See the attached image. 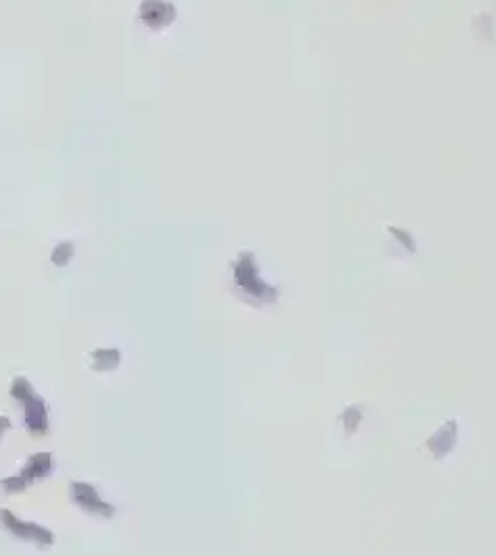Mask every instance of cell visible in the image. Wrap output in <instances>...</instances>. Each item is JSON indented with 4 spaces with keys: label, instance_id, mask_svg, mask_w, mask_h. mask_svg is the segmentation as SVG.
I'll use <instances>...</instances> for the list:
<instances>
[{
    "label": "cell",
    "instance_id": "6da1fadb",
    "mask_svg": "<svg viewBox=\"0 0 496 556\" xmlns=\"http://www.w3.org/2000/svg\"><path fill=\"white\" fill-rule=\"evenodd\" d=\"M257 267H255V260H252L250 252H242L238 256V260L234 262V279H236V286L240 290L248 292V294L257 296L259 300H273L276 298V288L267 286L259 275H257Z\"/></svg>",
    "mask_w": 496,
    "mask_h": 556
},
{
    "label": "cell",
    "instance_id": "7a4b0ae2",
    "mask_svg": "<svg viewBox=\"0 0 496 556\" xmlns=\"http://www.w3.org/2000/svg\"><path fill=\"white\" fill-rule=\"evenodd\" d=\"M140 17L150 27H163L175 19V6L169 2H142Z\"/></svg>",
    "mask_w": 496,
    "mask_h": 556
},
{
    "label": "cell",
    "instance_id": "3957f363",
    "mask_svg": "<svg viewBox=\"0 0 496 556\" xmlns=\"http://www.w3.org/2000/svg\"><path fill=\"white\" fill-rule=\"evenodd\" d=\"M71 254H73V244H60L55 252H53V262L55 265H65V262L71 258Z\"/></svg>",
    "mask_w": 496,
    "mask_h": 556
}]
</instances>
